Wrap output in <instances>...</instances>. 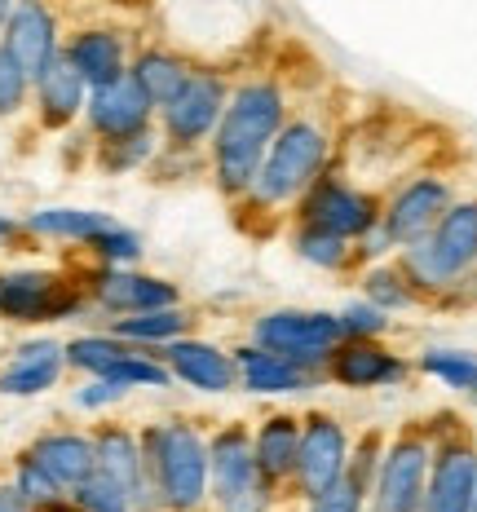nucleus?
I'll use <instances>...</instances> for the list:
<instances>
[{
  "mask_svg": "<svg viewBox=\"0 0 477 512\" xmlns=\"http://www.w3.org/2000/svg\"><path fill=\"white\" fill-rule=\"evenodd\" d=\"M385 442H389V433L371 424V429L354 433V446H349L345 473L354 477L358 486H367V495H371V482H376V473H380V460H385Z\"/></svg>",
  "mask_w": 477,
  "mask_h": 512,
  "instance_id": "37",
  "label": "nucleus"
},
{
  "mask_svg": "<svg viewBox=\"0 0 477 512\" xmlns=\"http://www.w3.org/2000/svg\"><path fill=\"white\" fill-rule=\"evenodd\" d=\"M411 376H416V362L394 340H341L323 367V380L345 393L402 389Z\"/></svg>",
  "mask_w": 477,
  "mask_h": 512,
  "instance_id": "14",
  "label": "nucleus"
},
{
  "mask_svg": "<svg viewBox=\"0 0 477 512\" xmlns=\"http://www.w3.org/2000/svg\"><path fill=\"white\" fill-rule=\"evenodd\" d=\"M288 221H301V226H318V230L345 234V239H358V234H367L380 221V190L367 186L363 177H354V168H349V159L341 151L336 155V164L327 168V173L318 177L301 199H296Z\"/></svg>",
  "mask_w": 477,
  "mask_h": 512,
  "instance_id": "8",
  "label": "nucleus"
},
{
  "mask_svg": "<svg viewBox=\"0 0 477 512\" xmlns=\"http://www.w3.org/2000/svg\"><path fill=\"white\" fill-rule=\"evenodd\" d=\"M84 256H89V265H142L146 239H142V230L124 226V221H111L102 234H93Z\"/></svg>",
  "mask_w": 477,
  "mask_h": 512,
  "instance_id": "33",
  "label": "nucleus"
},
{
  "mask_svg": "<svg viewBox=\"0 0 477 512\" xmlns=\"http://www.w3.org/2000/svg\"><path fill=\"white\" fill-rule=\"evenodd\" d=\"M190 71H195V58H190L186 49H177L173 40L146 36V40H137V45H133L129 76L137 80V89L155 102V111L190 80Z\"/></svg>",
  "mask_w": 477,
  "mask_h": 512,
  "instance_id": "24",
  "label": "nucleus"
},
{
  "mask_svg": "<svg viewBox=\"0 0 477 512\" xmlns=\"http://www.w3.org/2000/svg\"><path fill=\"white\" fill-rule=\"evenodd\" d=\"M111 212L102 208H80V204H40L23 212V226L31 243H49V248H76L84 252L93 243V234L111 226Z\"/></svg>",
  "mask_w": 477,
  "mask_h": 512,
  "instance_id": "25",
  "label": "nucleus"
},
{
  "mask_svg": "<svg viewBox=\"0 0 477 512\" xmlns=\"http://www.w3.org/2000/svg\"><path fill=\"white\" fill-rule=\"evenodd\" d=\"M80 128L89 133V142H115V137L142 133V128H155V102L137 89L133 76H120L111 84L89 89Z\"/></svg>",
  "mask_w": 477,
  "mask_h": 512,
  "instance_id": "20",
  "label": "nucleus"
},
{
  "mask_svg": "<svg viewBox=\"0 0 477 512\" xmlns=\"http://www.w3.org/2000/svg\"><path fill=\"white\" fill-rule=\"evenodd\" d=\"M0 354H5V349H0Z\"/></svg>",
  "mask_w": 477,
  "mask_h": 512,
  "instance_id": "48",
  "label": "nucleus"
},
{
  "mask_svg": "<svg viewBox=\"0 0 477 512\" xmlns=\"http://www.w3.org/2000/svg\"><path fill=\"white\" fill-rule=\"evenodd\" d=\"M146 473L164 499V512H212L208 508V429L195 415H159L137 424Z\"/></svg>",
  "mask_w": 477,
  "mask_h": 512,
  "instance_id": "3",
  "label": "nucleus"
},
{
  "mask_svg": "<svg viewBox=\"0 0 477 512\" xmlns=\"http://www.w3.org/2000/svg\"><path fill=\"white\" fill-rule=\"evenodd\" d=\"M341 151H345V142L332 115H323L318 106H296L288 115V124L279 128V137L270 142V151H265L252 190L235 204L239 221L261 217V221H270V230L288 226L296 199L336 164Z\"/></svg>",
  "mask_w": 477,
  "mask_h": 512,
  "instance_id": "2",
  "label": "nucleus"
},
{
  "mask_svg": "<svg viewBox=\"0 0 477 512\" xmlns=\"http://www.w3.org/2000/svg\"><path fill=\"white\" fill-rule=\"evenodd\" d=\"M80 283L93 314H102L106 323L124 314H146V309L186 301L182 283H173L168 274L142 270V265H89V270H80Z\"/></svg>",
  "mask_w": 477,
  "mask_h": 512,
  "instance_id": "12",
  "label": "nucleus"
},
{
  "mask_svg": "<svg viewBox=\"0 0 477 512\" xmlns=\"http://www.w3.org/2000/svg\"><path fill=\"white\" fill-rule=\"evenodd\" d=\"M159 358H164L173 384H182V389H190V393H204V398L239 393L235 354H230V345H221V340H212V336L190 332V336L159 349Z\"/></svg>",
  "mask_w": 477,
  "mask_h": 512,
  "instance_id": "18",
  "label": "nucleus"
},
{
  "mask_svg": "<svg viewBox=\"0 0 477 512\" xmlns=\"http://www.w3.org/2000/svg\"><path fill=\"white\" fill-rule=\"evenodd\" d=\"M252 455H257L261 477L274 486L279 499H292L296 482V455H301V415L288 407H274L252 420Z\"/></svg>",
  "mask_w": 477,
  "mask_h": 512,
  "instance_id": "21",
  "label": "nucleus"
},
{
  "mask_svg": "<svg viewBox=\"0 0 477 512\" xmlns=\"http://www.w3.org/2000/svg\"><path fill=\"white\" fill-rule=\"evenodd\" d=\"M354 287H358V296L363 301H371L376 309H385V314H411V309H424L420 301V292L411 287V279L402 274V265L389 256V261H371V265H358L354 274Z\"/></svg>",
  "mask_w": 477,
  "mask_h": 512,
  "instance_id": "27",
  "label": "nucleus"
},
{
  "mask_svg": "<svg viewBox=\"0 0 477 512\" xmlns=\"http://www.w3.org/2000/svg\"><path fill=\"white\" fill-rule=\"evenodd\" d=\"M433 460L420 512H473L477 490V424L460 411H433Z\"/></svg>",
  "mask_w": 477,
  "mask_h": 512,
  "instance_id": "7",
  "label": "nucleus"
},
{
  "mask_svg": "<svg viewBox=\"0 0 477 512\" xmlns=\"http://www.w3.org/2000/svg\"><path fill=\"white\" fill-rule=\"evenodd\" d=\"M288 248L301 265H310L318 274H354V239L332 230H318V226H301V221H288Z\"/></svg>",
  "mask_w": 477,
  "mask_h": 512,
  "instance_id": "28",
  "label": "nucleus"
},
{
  "mask_svg": "<svg viewBox=\"0 0 477 512\" xmlns=\"http://www.w3.org/2000/svg\"><path fill=\"white\" fill-rule=\"evenodd\" d=\"M9 482H14L18 490H23V499L36 512H49V508H58V504H67V490H62L58 482H53V477L45 473V468H40L36 460H31L27 451H18L14 460H9Z\"/></svg>",
  "mask_w": 477,
  "mask_h": 512,
  "instance_id": "34",
  "label": "nucleus"
},
{
  "mask_svg": "<svg viewBox=\"0 0 477 512\" xmlns=\"http://www.w3.org/2000/svg\"><path fill=\"white\" fill-rule=\"evenodd\" d=\"M292 111H296V98H292L288 80L274 67L235 71L226 115H221L217 133H212V142L204 151V164H208L204 177L230 208L252 190L265 151H270V142L279 137V128L288 124Z\"/></svg>",
  "mask_w": 477,
  "mask_h": 512,
  "instance_id": "1",
  "label": "nucleus"
},
{
  "mask_svg": "<svg viewBox=\"0 0 477 512\" xmlns=\"http://www.w3.org/2000/svg\"><path fill=\"white\" fill-rule=\"evenodd\" d=\"M301 512H367V486H358L349 473H341L332 486L301 499Z\"/></svg>",
  "mask_w": 477,
  "mask_h": 512,
  "instance_id": "39",
  "label": "nucleus"
},
{
  "mask_svg": "<svg viewBox=\"0 0 477 512\" xmlns=\"http://www.w3.org/2000/svg\"><path fill=\"white\" fill-rule=\"evenodd\" d=\"M67 349V371L71 376H106L133 345H124L111 327H89V332H76L62 340Z\"/></svg>",
  "mask_w": 477,
  "mask_h": 512,
  "instance_id": "30",
  "label": "nucleus"
},
{
  "mask_svg": "<svg viewBox=\"0 0 477 512\" xmlns=\"http://www.w3.org/2000/svg\"><path fill=\"white\" fill-rule=\"evenodd\" d=\"M106 380L120 384L124 393H159V389H173V376H168L164 358L151 354V349H129L111 371Z\"/></svg>",
  "mask_w": 477,
  "mask_h": 512,
  "instance_id": "32",
  "label": "nucleus"
},
{
  "mask_svg": "<svg viewBox=\"0 0 477 512\" xmlns=\"http://www.w3.org/2000/svg\"><path fill=\"white\" fill-rule=\"evenodd\" d=\"M473 512H477V490H473Z\"/></svg>",
  "mask_w": 477,
  "mask_h": 512,
  "instance_id": "47",
  "label": "nucleus"
},
{
  "mask_svg": "<svg viewBox=\"0 0 477 512\" xmlns=\"http://www.w3.org/2000/svg\"><path fill=\"white\" fill-rule=\"evenodd\" d=\"M243 340L283 354L310 371H323L332 349L341 345V323H336V309H314V305H274L257 309L248 318V332Z\"/></svg>",
  "mask_w": 477,
  "mask_h": 512,
  "instance_id": "9",
  "label": "nucleus"
},
{
  "mask_svg": "<svg viewBox=\"0 0 477 512\" xmlns=\"http://www.w3.org/2000/svg\"><path fill=\"white\" fill-rule=\"evenodd\" d=\"M31 115V76L0 49V124Z\"/></svg>",
  "mask_w": 477,
  "mask_h": 512,
  "instance_id": "38",
  "label": "nucleus"
},
{
  "mask_svg": "<svg viewBox=\"0 0 477 512\" xmlns=\"http://www.w3.org/2000/svg\"><path fill=\"white\" fill-rule=\"evenodd\" d=\"M84 102H89V84L67 58H53L36 80H31V120L45 133H71L80 128Z\"/></svg>",
  "mask_w": 477,
  "mask_h": 512,
  "instance_id": "22",
  "label": "nucleus"
},
{
  "mask_svg": "<svg viewBox=\"0 0 477 512\" xmlns=\"http://www.w3.org/2000/svg\"><path fill=\"white\" fill-rule=\"evenodd\" d=\"M124 398H129V393H124L120 384H111L106 376H80L76 389H71V407L80 415H111Z\"/></svg>",
  "mask_w": 477,
  "mask_h": 512,
  "instance_id": "40",
  "label": "nucleus"
},
{
  "mask_svg": "<svg viewBox=\"0 0 477 512\" xmlns=\"http://www.w3.org/2000/svg\"><path fill=\"white\" fill-rule=\"evenodd\" d=\"M464 398H469V402H473V407H477V384H473V389H469V393H464Z\"/></svg>",
  "mask_w": 477,
  "mask_h": 512,
  "instance_id": "46",
  "label": "nucleus"
},
{
  "mask_svg": "<svg viewBox=\"0 0 477 512\" xmlns=\"http://www.w3.org/2000/svg\"><path fill=\"white\" fill-rule=\"evenodd\" d=\"M349 446H354V429L327 407H310L301 415V455H296V482L292 499L318 495L323 486H332L349 464Z\"/></svg>",
  "mask_w": 477,
  "mask_h": 512,
  "instance_id": "13",
  "label": "nucleus"
},
{
  "mask_svg": "<svg viewBox=\"0 0 477 512\" xmlns=\"http://www.w3.org/2000/svg\"><path fill=\"white\" fill-rule=\"evenodd\" d=\"M133 27L124 23H71L67 36H62V58L84 76L89 89L98 84H111L120 76H129V62H133Z\"/></svg>",
  "mask_w": 477,
  "mask_h": 512,
  "instance_id": "17",
  "label": "nucleus"
},
{
  "mask_svg": "<svg viewBox=\"0 0 477 512\" xmlns=\"http://www.w3.org/2000/svg\"><path fill=\"white\" fill-rule=\"evenodd\" d=\"M0 512H36V508L27 504L23 490L9 482V477H0Z\"/></svg>",
  "mask_w": 477,
  "mask_h": 512,
  "instance_id": "43",
  "label": "nucleus"
},
{
  "mask_svg": "<svg viewBox=\"0 0 477 512\" xmlns=\"http://www.w3.org/2000/svg\"><path fill=\"white\" fill-rule=\"evenodd\" d=\"M230 354H235V371H239V393H248V398H305V393L323 389V371H310L301 367V362L283 358V354H270V349L252 345V340H239V345H230Z\"/></svg>",
  "mask_w": 477,
  "mask_h": 512,
  "instance_id": "19",
  "label": "nucleus"
},
{
  "mask_svg": "<svg viewBox=\"0 0 477 512\" xmlns=\"http://www.w3.org/2000/svg\"><path fill=\"white\" fill-rule=\"evenodd\" d=\"M416 376L442 384L451 393H469L477 384V349H460V345H424L416 358Z\"/></svg>",
  "mask_w": 477,
  "mask_h": 512,
  "instance_id": "31",
  "label": "nucleus"
},
{
  "mask_svg": "<svg viewBox=\"0 0 477 512\" xmlns=\"http://www.w3.org/2000/svg\"><path fill=\"white\" fill-rule=\"evenodd\" d=\"M62 36H67V23H62L58 0H14L0 27V49L36 80L62 53Z\"/></svg>",
  "mask_w": 477,
  "mask_h": 512,
  "instance_id": "16",
  "label": "nucleus"
},
{
  "mask_svg": "<svg viewBox=\"0 0 477 512\" xmlns=\"http://www.w3.org/2000/svg\"><path fill=\"white\" fill-rule=\"evenodd\" d=\"M23 451L36 460L45 473L58 482L62 490H76L84 477L93 473V433L89 429H71V424H58V429H40Z\"/></svg>",
  "mask_w": 477,
  "mask_h": 512,
  "instance_id": "23",
  "label": "nucleus"
},
{
  "mask_svg": "<svg viewBox=\"0 0 477 512\" xmlns=\"http://www.w3.org/2000/svg\"><path fill=\"white\" fill-rule=\"evenodd\" d=\"M67 376H71L67 349L49 332H31L0 354V398H9V402L45 398V393H53Z\"/></svg>",
  "mask_w": 477,
  "mask_h": 512,
  "instance_id": "15",
  "label": "nucleus"
},
{
  "mask_svg": "<svg viewBox=\"0 0 477 512\" xmlns=\"http://www.w3.org/2000/svg\"><path fill=\"white\" fill-rule=\"evenodd\" d=\"M336 323H341V340H389L394 336V314H385V309H376L363 296H354V301H345L336 309Z\"/></svg>",
  "mask_w": 477,
  "mask_h": 512,
  "instance_id": "36",
  "label": "nucleus"
},
{
  "mask_svg": "<svg viewBox=\"0 0 477 512\" xmlns=\"http://www.w3.org/2000/svg\"><path fill=\"white\" fill-rule=\"evenodd\" d=\"M67 499H71V508L76 512H133L129 490L115 482V477H106L102 468H93V473L84 477Z\"/></svg>",
  "mask_w": 477,
  "mask_h": 512,
  "instance_id": "35",
  "label": "nucleus"
},
{
  "mask_svg": "<svg viewBox=\"0 0 477 512\" xmlns=\"http://www.w3.org/2000/svg\"><path fill=\"white\" fill-rule=\"evenodd\" d=\"M106 327H111V332L120 336L124 345H133V349H151V354H159V349L173 345V340H182V336H190V332H199V314L182 301V305L146 309V314L111 318Z\"/></svg>",
  "mask_w": 477,
  "mask_h": 512,
  "instance_id": "26",
  "label": "nucleus"
},
{
  "mask_svg": "<svg viewBox=\"0 0 477 512\" xmlns=\"http://www.w3.org/2000/svg\"><path fill=\"white\" fill-rule=\"evenodd\" d=\"M80 274L58 265H0V323L5 327H53L89 318Z\"/></svg>",
  "mask_w": 477,
  "mask_h": 512,
  "instance_id": "4",
  "label": "nucleus"
},
{
  "mask_svg": "<svg viewBox=\"0 0 477 512\" xmlns=\"http://www.w3.org/2000/svg\"><path fill=\"white\" fill-rule=\"evenodd\" d=\"M455 195H460L455 177L438 173V168H411L380 190V226L389 230L398 248H411L438 226Z\"/></svg>",
  "mask_w": 477,
  "mask_h": 512,
  "instance_id": "11",
  "label": "nucleus"
},
{
  "mask_svg": "<svg viewBox=\"0 0 477 512\" xmlns=\"http://www.w3.org/2000/svg\"><path fill=\"white\" fill-rule=\"evenodd\" d=\"M159 146V128H142V133H129V137H115V142H93V155L89 164L98 168L102 177H137L155 164Z\"/></svg>",
  "mask_w": 477,
  "mask_h": 512,
  "instance_id": "29",
  "label": "nucleus"
},
{
  "mask_svg": "<svg viewBox=\"0 0 477 512\" xmlns=\"http://www.w3.org/2000/svg\"><path fill=\"white\" fill-rule=\"evenodd\" d=\"M230 89H235V71L217 67V62H195L190 80L155 111V128L164 146L173 151H208L212 133H217L221 115H226Z\"/></svg>",
  "mask_w": 477,
  "mask_h": 512,
  "instance_id": "6",
  "label": "nucleus"
},
{
  "mask_svg": "<svg viewBox=\"0 0 477 512\" xmlns=\"http://www.w3.org/2000/svg\"><path fill=\"white\" fill-rule=\"evenodd\" d=\"M429 460H433V429L429 415L402 420L385 442V460L371 482L367 512H420L424 486H429Z\"/></svg>",
  "mask_w": 477,
  "mask_h": 512,
  "instance_id": "10",
  "label": "nucleus"
},
{
  "mask_svg": "<svg viewBox=\"0 0 477 512\" xmlns=\"http://www.w3.org/2000/svg\"><path fill=\"white\" fill-rule=\"evenodd\" d=\"M283 499L261 477L252 455V424L221 420L208 429V508L212 512H279Z\"/></svg>",
  "mask_w": 477,
  "mask_h": 512,
  "instance_id": "5",
  "label": "nucleus"
},
{
  "mask_svg": "<svg viewBox=\"0 0 477 512\" xmlns=\"http://www.w3.org/2000/svg\"><path fill=\"white\" fill-rule=\"evenodd\" d=\"M9 9H14V0H0V27H5V18H9Z\"/></svg>",
  "mask_w": 477,
  "mask_h": 512,
  "instance_id": "44",
  "label": "nucleus"
},
{
  "mask_svg": "<svg viewBox=\"0 0 477 512\" xmlns=\"http://www.w3.org/2000/svg\"><path fill=\"white\" fill-rule=\"evenodd\" d=\"M23 243H31L23 217H18V212H5V208H0V256L23 252Z\"/></svg>",
  "mask_w": 477,
  "mask_h": 512,
  "instance_id": "42",
  "label": "nucleus"
},
{
  "mask_svg": "<svg viewBox=\"0 0 477 512\" xmlns=\"http://www.w3.org/2000/svg\"><path fill=\"white\" fill-rule=\"evenodd\" d=\"M469 287H473V301H477V261H473V274H469Z\"/></svg>",
  "mask_w": 477,
  "mask_h": 512,
  "instance_id": "45",
  "label": "nucleus"
},
{
  "mask_svg": "<svg viewBox=\"0 0 477 512\" xmlns=\"http://www.w3.org/2000/svg\"><path fill=\"white\" fill-rule=\"evenodd\" d=\"M389 256H398V243L389 239V230L380 226V221H376V226H371L367 234H358V239H354V261H358V265L389 261Z\"/></svg>",
  "mask_w": 477,
  "mask_h": 512,
  "instance_id": "41",
  "label": "nucleus"
}]
</instances>
